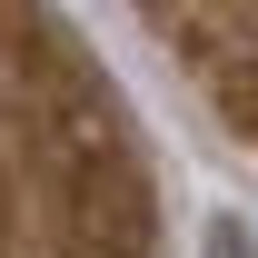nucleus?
Returning a JSON list of instances; mask_svg holds the SVG:
<instances>
[{
	"label": "nucleus",
	"instance_id": "obj_1",
	"mask_svg": "<svg viewBox=\"0 0 258 258\" xmlns=\"http://www.w3.org/2000/svg\"><path fill=\"white\" fill-rule=\"evenodd\" d=\"M129 169L0 0V258H129Z\"/></svg>",
	"mask_w": 258,
	"mask_h": 258
}]
</instances>
